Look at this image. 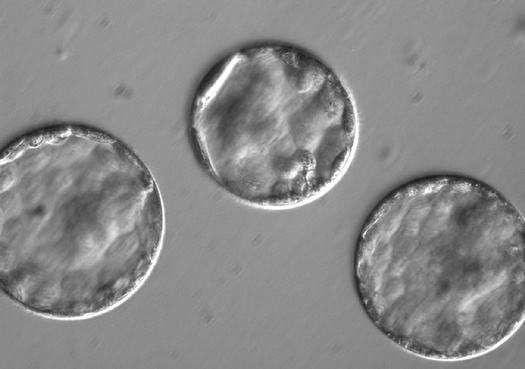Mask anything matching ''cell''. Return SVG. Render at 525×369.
<instances>
[{
    "label": "cell",
    "instance_id": "1",
    "mask_svg": "<svg viewBox=\"0 0 525 369\" xmlns=\"http://www.w3.org/2000/svg\"><path fill=\"white\" fill-rule=\"evenodd\" d=\"M0 282L39 315L84 319L120 305L150 275L165 232L156 181L125 143L59 124L0 160Z\"/></svg>",
    "mask_w": 525,
    "mask_h": 369
},
{
    "label": "cell",
    "instance_id": "2",
    "mask_svg": "<svg viewBox=\"0 0 525 369\" xmlns=\"http://www.w3.org/2000/svg\"><path fill=\"white\" fill-rule=\"evenodd\" d=\"M353 277L376 328L440 361L486 354L525 318V226L497 189L439 174L399 185L366 218Z\"/></svg>",
    "mask_w": 525,
    "mask_h": 369
},
{
    "label": "cell",
    "instance_id": "3",
    "mask_svg": "<svg viewBox=\"0 0 525 369\" xmlns=\"http://www.w3.org/2000/svg\"><path fill=\"white\" fill-rule=\"evenodd\" d=\"M198 161L234 199L292 208L327 193L355 154L359 119L341 77L288 43L249 45L215 64L193 97Z\"/></svg>",
    "mask_w": 525,
    "mask_h": 369
}]
</instances>
